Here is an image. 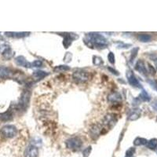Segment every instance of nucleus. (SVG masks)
I'll return each instance as SVG.
<instances>
[{"mask_svg":"<svg viewBox=\"0 0 157 157\" xmlns=\"http://www.w3.org/2000/svg\"><path fill=\"white\" fill-rule=\"evenodd\" d=\"M91 43V47L95 46L98 48H106L108 46L107 39L102 35L98 33H90L87 36V39L85 40V43Z\"/></svg>","mask_w":157,"mask_h":157,"instance_id":"nucleus-1","label":"nucleus"},{"mask_svg":"<svg viewBox=\"0 0 157 157\" xmlns=\"http://www.w3.org/2000/svg\"><path fill=\"white\" fill-rule=\"evenodd\" d=\"M66 146L72 151H78L82 148V141L78 137H71L66 141Z\"/></svg>","mask_w":157,"mask_h":157,"instance_id":"nucleus-2","label":"nucleus"},{"mask_svg":"<svg viewBox=\"0 0 157 157\" xmlns=\"http://www.w3.org/2000/svg\"><path fill=\"white\" fill-rule=\"evenodd\" d=\"M1 133L6 138H13L17 134V129L13 125H6L1 129Z\"/></svg>","mask_w":157,"mask_h":157,"instance_id":"nucleus-3","label":"nucleus"},{"mask_svg":"<svg viewBox=\"0 0 157 157\" xmlns=\"http://www.w3.org/2000/svg\"><path fill=\"white\" fill-rule=\"evenodd\" d=\"M74 80L78 82H86L90 79V73L84 70L75 71L72 75Z\"/></svg>","mask_w":157,"mask_h":157,"instance_id":"nucleus-4","label":"nucleus"},{"mask_svg":"<svg viewBox=\"0 0 157 157\" xmlns=\"http://www.w3.org/2000/svg\"><path fill=\"white\" fill-rule=\"evenodd\" d=\"M127 80H128L129 83L132 86H134V87L137 88H141V83L138 80H137V78H136L135 75H134L131 71H128L127 73Z\"/></svg>","mask_w":157,"mask_h":157,"instance_id":"nucleus-5","label":"nucleus"},{"mask_svg":"<svg viewBox=\"0 0 157 157\" xmlns=\"http://www.w3.org/2000/svg\"><path fill=\"white\" fill-rule=\"evenodd\" d=\"M117 123V119L113 114H108L104 118V124H105L109 129L113 128Z\"/></svg>","mask_w":157,"mask_h":157,"instance_id":"nucleus-6","label":"nucleus"},{"mask_svg":"<svg viewBox=\"0 0 157 157\" xmlns=\"http://www.w3.org/2000/svg\"><path fill=\"white\" fill-rule=\"evenodd\" d=\"M39 156V150L35 145H29L25 149V157H38Z\"/></svg>","mask_w":157,"mask_h":157,"instance_id":"nucleus-7","label":"nucleus"},{"mask_svg":"<svg viewBox=\"0 0 157 157\" xmlns=\"http://www.w3.org/2000/svg\"><path fill=\"white\" fill-rule=\"evenodd\" d=\"M102 130H103V128H101L99 124H94L91 127L90 130V137L94 139H97L99 137V135L102 133Z\"/></svg>","mask_w":157,"mask_h":157,"instance_id":"nucleus-8","label":"nucleus"},{"mask_svg":"<svg viewBox=\"0 0 157 157\" xmlns=\"http://www.w3.org/2000/svg\"><path fill=\"white\" fill-rule=\"evenodd\" d=\"M135 69L137 70V71H139L140 73L143 74L144 75H146L147 73H148L146 68H145V63H144L143 61H141V60H139V61L137 62L135 66Z\"/></svg>","mask_w":157,"mask_h":157,"instance_id":"nucleus-9","label":"nucleus"},{"mask_svg":"<svg viewBox=\"0 0 157 157\" xmlns=\"http://www.w3.org/2000/svg\"><path fill=\"white\" fill-rule=\"evenodd\" d=\"M15 62H16V64H17V65H19V66L27 67V68L31 67L30 63L28 62V61H26L25 57H23V56H18V57H17L16 58H15Z\"/></svg>","mask_w":157,"mask_h":157,"instance_id":"nucleus-10","label":"nucleus"},{"mask_svg":"<svg viewBox=\"0 0 157 157\" xmlns=\"http://www.w3.org/2000/svg\"><path fill=\"white\" fill-rule=\"evenodd\" d=\"M11 70L6 67H0V79H5L10 76Z\"/></svg>","mask_w":157,"mask_h":157,"instance_id":"nucleus-11","label":"nucleus"},{"mask_svg":"<svg viewBox=\"0 0 157 157\" xmlns=\"http://www.w3.org/2000/svg\"><path fill=\"white\" fill-rule=\"evenodd\" d=\"M74 36H76L75 34H70V33H68L66 34V36H64V46L65 47V48H68L70 45L71 44V42L73 41L74 39H75L76 38H74Z\"/></svg>","mask_w":157,"mask_h":157,"instance_id":"nucleus-12","label":"nucleus"},{"mask_svg":"<svg viewBox=\"0 0 157 157\" xmlns=\"http://www.w3.org/2000/svg\"><path fill=\"white\" fill-rule=\"evenodd\" d=\"M6 36L12 38H23L29 36V32H6Z\"/></svg>","mask_w":157,"mask_h":157,"instance_id":"nucleus-13","label":"nucleus"},{"mask_svg":"<svg viewBox=\"0 0 157 157\" xmlns=\"http://www.w3.org/2000/svg\"><path fill=\"white\" fill-rule=\"evenodd\" d=\"M109 101L110 102H113V103H117V102L120 101L122 100V97L117 92H114V93H112L111 94L109 95V98H108Z\"/></svg>","mask_w":157,"mask_h":157,"instance_id":"nucleus-14","label":"nucleus"},{"mask_svg":"<svg viewBox=\"0 0 157 157\" xmlns=\"http://www.w3.org/2000/svg\"><path fill=\"white\" fill-rule=\"evenodd\" d=\"M48 75H49L48 72H46V71H40V70H39V71H35L34 73H33V75H32V76H33V78H34L35 79L40 80V79H43V78H45V77L47 76Z\"/></svg>","mask_w":157,"mask_h":157,"instance_id":"nucleus-15","label":"nucleus"},{"mask_svg":"<svg viewBox=\"0 0 157 157\" xmlns=\"http://www.w3.org/2000/svg\"><path fill=\"white\" fill-rule=\"evenodd\" d=\"M141 116V111L139 109H134L130 112V115L128 116V119L130 120H136Z\"/></svg>","mask_w":157,"mask_h":157,"instance_id":"nucleus-16","label":"nucleus"},{"mask_svg":"<svg viewBox=\"0 0 157 157\" xmlns=\"http://www.w3.org/2000/svg\"><path fill=\"white\" fill-rule=\"evenodd\" d=\"M13 118L12 112L10 110L6 111L5 113L0 114V120H2V121H9Z\"/></svg>","mask_w":157,"mask_h":157,"instance_id":"nucleus-17","label":"nucleus"},{"mask_svg":"<svg viewBox=\"0 0 157 157\" xmlns=\"http://www.w3.org/2000/svg\"><path fill=\"white\" fill-rule=\"evenodd\" d=\"M137 39L142 43H148L152 40V36L148 34H139L137 36Z\"/></svg>","mask_w":157,"mask_h":157,"instance_id":"nucleus-18","label":"nucleus"},{"mask_svg":"<svg viewBox=\"0 0 157 157\" xmlns=\"http://www.w3.org/2000/svg\"><path fill=\"white\" fill-rule=\"evenodd\" d=\"M148 141H147L145 138H143V137H137L134 141V145L136 146H140V145H147Z\"/></svg>","mask_w":157,"mask_h":157,"instance_id":"nucleus-19","label":"nucleus"},{"mask_svg":"<svg viewBox=\"0 0 157 157\" xmlns=\"http://www.w3.org/2000/svg\"><path fill=\"white\" fill-rule=\"evenodd\" d=\"M13 52H12V50H11L10 47H8V48H6L5 50H4V51L2 52V56H3V57L5 59H6V60H9V59H10L11 57H13Z\"/></svg>","mask_w":157,"mask_h":157,"instance_id":"nucleus-20","label":"nucleus"},{"mask_svg":"<svg viewBox=\"0 0 157 157\" xmlns=\"http://www.w3.org/2000/svg\"><path fill=\"white\" fill-rule=\"evenodd\" d=\"M147 147L150 149H155V148L157 147V139L156 138H153V139H151L150 141H148L147 143Z\"/></svg>","mask_w":157,"mask_h":157,"instance_id":"nucleus-21","label":"nucleus"},{"mask_svg":"<svg viewBox=\"0 0 157 157\" xmlns=\"http://www.w3.org/2000/svg\"><path fill=\"white\" fill-rule=\"evenodd\" d=\"M139 98L141 100L143 101H150V99H151L149 94L147 93V91L145 90H143L142 92H141V94H140Z\"/></svg>","mask_w":157,"mask_h":157,"instance_id":"nucleus-22","label":"nucleus"},{"mask_svg":"<svg viewBox=\"0 0 157 157\" xmlns=\"http://www.w3.org/2000/svg\"><path fill=\"white\" fill-rule=\"evenodd\" d=\"M70 70V67L67 66V65H59V66L55 67L54 68V71H57V72H61V71H66Z\"/></svg>","mask_w":157,"mask_h":157,"instance_id":"nucleus-23","label":"nucleus"},{"mask_svg":"<svg viewBox=\"0 0 157 157\" xmlns=\"http://www.w3.org/2000/svg\"><path fill=\"white\" fill-rule=\"evenodd\" d=\"M93 63L94 65H96V66H100V65L103 64V60H102L100 57L94 56L93 58Z\"/></svg>","mask_w":157,"mask_h":157,"instance_id":"nucleus-24","label":"nucleus"},{"mask_svg":"<svg viewBox=\"0 0 157 157\" xmlns=\"http://www.w3.org/2000/svg\"><path fill=\"white\" fill-rule=\"evenodd\" d=\"M43 61H39V60H36L32 63V66L35 67V68H39V67L43 66Z\"/></svg>","mask_w":157,"mask_h":157,"instance_id":"nucleus-25","label":"nucleus"},{"mask_svg":"<svg viewBox=\"0 0 157 157\" xmlns=\"http://www.w3.org/2000/svg\"><path fill=\"white\" fill-rule=\"evenodd\" d=\"M91 150H92V148H91V146H89L87 147V148H86L85 149L83 150V152H82V155H83V157H88L90 155V154L91 152Z\"/></svg>","mask_w":157,"mask_h":157,"instance_id":"nucleus-26","label":"nucleus"},{"mask_svg":"<svg viewBox=\"0 0 157 157\" xmlns=\"http://www.w3.org/2000/svg\"><path fill=\"white\" fill-rule=\"evenodd\" d=\"M135 153V148H130L127 152H126V155L127 157H132V155Z\"/></svg>","mask_w":157,"mask_h":157,"instance_id":"nucleus-27","label":"nucleus"},{"mask_svg":"<svg viewBox=\"0 0 157 157\" xmlns=\"http://www.w3.org/2000/svg\"><path fill=\"white\" fill-rule=\"evenodd\" d=\"M108 59H109V61L111 64H115V55L113 52H110L108 55Z\"/></svg>","mask_w":157,"mask_h":157,"instance_id":"nucleus-28","label":"nucleus"},{"mask_svg":"<svg viewBox=\"0 0 157 157\" xmlns=\"http://www.w3.org/2000/svg\"><path fill=\"white\" fill-rule=\"evenodd\" d=\"M138 50H139L138 48H134V50L131 51V56H130V61H134V59L135 58L136 56H137V51H138Z\"/></svg>","mask_w":157,"mask_h":157,"instance_id":"nucleus-29","label":"nucleus"},{"mask_svg":"<svg viewBox=\"0 0 157 157\" xmlns=\"http://www.w3.org/2000/svg\"><path fill=\"white\" fill-rule=\"evenodd\" d=\"M148 68H149V70H150V71H151V72H152V74H155V68H153V67L152 66V65H151V64H148Z\"/></svg>","mask_w":157,"mask_h":157,"instance_id":"nucleus-30","label":"nucleus"},{"mask_svg":"<svg viewBox=\"0 0 157 157\" xmlns=\"http://www.w3.org/2000/svg\"><path fill=\"white\" fill-rule=\"evenodd\" d=\"M109 71H112V72H113V73L114 74V75H119V72H118V71H116V70L113 69V68H109Z\"/></svg>","mask_w":157,"mask_h":157,"instance_id":"nucleus-31","label":"nucleus"},{"mask_svg":"<svg viewBox=\"0 0 157 157\" xmlns=\"http://www.w3.org/2000/svg\"><path fill=\"white\" fill-rule=\"evenodd\" d=\"M150 83L157 90V81H152V82H150Z\"/></svg>","mask_w":157,"mask_h":157,"instance_id":"nucleus-32","label":"nucleus"},{"mask_svg":"<svg viewBox=\"0 0 157 157\" xmlns=\"http://www.w3.org/2000/svg\"><path fill=\"white\" fill-rule=\"evenodd\" d=\"M152 108H153V109H155V111H157V101H155L154 102L153 104H152Z\"/></svg>","mask_w":157,"mask_h":157,"instance_id":"nucleus-33","label":"nucleus"},{"mask_svg":"<svg viewBox=\"0 0 157 157\" xmlns=\"http://www.w3.org/2000/svg\"><path fill=\"white\" fill-rule=\"evenodd\" d=\"M154 61H155V64H156V66H157V59H155V60H154Z\"/></svg>","mask_w":157,"mask_h":157,"instance_id":"nucleus-34","label":"nucleus"},{"mask_svg":"<svg viewBox=\"0 0 157 157\" xmlns=\"http://www.w3.org/2000/svg\"><path fill=\"white\" fill-rule=\"evenodd\" d=\"M126 157H127V156H126Z\"/></svg>","mask_w":157,"mask_h":157,"instance_id":"nucleus-35","label":"nucleus"}]
</instances>
